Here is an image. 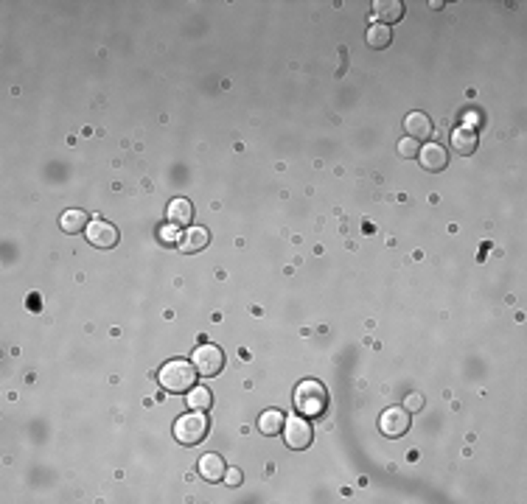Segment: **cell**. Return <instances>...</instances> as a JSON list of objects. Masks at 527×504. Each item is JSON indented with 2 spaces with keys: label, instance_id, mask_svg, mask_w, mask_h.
Instances as JSON below:
<instances>
[{
  "label": "cell",
  "instance_id": "obj_1",
  "mask_svg": "<svg viewBox=\"0 0 527 504\" xmlns=\"http://www.w3.org/2000/svg\"><path fill=\"white\" fill-rule=\"evenodd\" d=\"M157 378H160V387L166 392L180 395V392H188L197 384V367H194V361L174 359L160 367V375Z\"/></svg>",
  "mask_w": 527,
  "mask_h": 504
},
{
  "label": "cell",
  "instance_id": "obj_2",
  "mask_svg": "<svg viewBox=\"0 0 527 504\" xmlns=\"http://www.w3.org/2000/svg\"><path fill=\"white\" fill-rule=\"evenodd\" d=\"M325 406H328V392H325V387L320 381L306 378V381L298 384V389H295V409L301 415L317 418V415L325 412Z\"/></svg>",
  "mask_w": 527,
  "mask_h": 504
},
{
  "label": "cell",
  "instance_id": "obj_3",
  "mask_svg": "<svg viewBox=\"0 0 527 504\" xmlns=\"http://www.w3.org/2000/svg\"><path fill=\"white\" fill-rule=\"evenodd\" d=\"M205 434H208L205 412H188V415L177 418V423H174V437L183 445H197V443L205 440Z\"/></svg>",
  "mask_w": 527,
  "mask_h": 504
},
{
  "label": "cell",
  "instance_id": "obj_4",
  "mask_svg": "<svg viewBox=\"0 0 527 504\" xmlns=\"http://www.w3.org/2000/svg\"><path fill=\"white\" fill-rule=\"evenodd\" d=\"M194 367H197V373L199 375H205V378H214V375H219V370L225 367V353L216 348V345H199L197 351H194Z\"/></svg>",
  "mask_w": 527,
  "mask_h": 504
},
{
  "label": "cell",
  "instance_id": "obj_5",
  "mask_svg": "<svg viewBox=\"0 0 527 504\" xmlns=\"http://www.w3.org/2000/svg\"><path fill=\"white\" fill-rule=\"evenodd\" d=\"M378 429L384 437H401V434L410 432V409L404 406H390L381 412V421H378Z\"/></svg>",
  "mask_w": 527,
  "mask_h": 504
},
{
  "label": "cell",
  "instance_id": "obj_6",
  "mask_svg": "<svg viewBox=\"0 0 527 504\" xmlns=\"http://www.w3.org/2000/svg\"><path fill=\"white\" fill-rule=\"evenodd\" d=\"M84 235H87V241H90L93 247H98V250H110V247L118 244V230H115L110 221H104V218H93V221L87 224Z\"/></svg>",
  "mask_w": 527,
  "mask_h": 504
},
{
  "label": "cell",
  "instance_id": "obj_7",
  "mask_svg": "<svg viewBox=\"0 0 527 504\" xmlns=\"http://www.w3.org/2000/svg\"><path fill=\"white\" fill-rule=\"evenodd\" d=\"M284 437H286V445L289 448H295V451H303V448H308V443H311V426H308V421H303V418H286V423H284Z\"/></svg>",
  "mask_w": 527,
  "mask_h": 504
},
{
  "label": "cell",
  "instance_id": "obj_8",
  "mask_svg": "<svg viewBox=\"0 0 527 504\" xmlns=\"http://www.w3.org/2000/svg\"><path fill=\"white\" fill-rule=\"evenodd\" d=\"M418 160H421V168H427V171H444L449 165V151L438 143H427L421 146Z\"/></svg>",
  "mask_w": 527,
  "mask_h": 504
},
{
  "label": "cell",
  "instance_id": "obj_9",
  "mask_svg": "<svg viewBox=\"0 0 527 504\" xmlns=\"http://www.w3.org/2000/svg\"><path fill=\"white\" fill-rule=\"evenodd\" d=\"M404 129H407V138H412V141H429L432 138V121H429V115H424V112H410L407 118H404Z\"/></svg>",
  "mask_w": 527,
  "mask_h": 504
},
{
  "label": "cell",
  "instance_id": "obj_10",
  "mask_svg": "<svg viewBox=\"0 0 527 504\" xmlns=\"http://www.w3.org/2000/svg\"><path fill=\"white\" fill-rule=\"evenodd\" d=\"M208 244H211V233H208L205 227H191V230H185L183 238H180V250H183V252H199V250H205Z\"/></svg>",
  "mask_w": 527,
  "mask_h": 504
},
{
  "label": "cell",
  "instance_id": "obj_11",
  "mask_svg": "<svg viewBox=\"0 0 527 504\" xmlns=\"http://www.w3.org/2000/svg\"><path fill=\"white\" fill-rule=\"evenodd\" d=\"M225 459L219 457V454H205L202 459H199V476L205 479V482H219V479H225Z\"/></svg>",
  "mask_w": 527,
  "mask_h": 504
},
{
  "label": "cell",
  "instance_id": "obj_12",
  "mask_svg": "<svg viewBox=\"0 0 527 504\" xmlns=\"http://www.w3.org/2000/svg\"><path fill=\"white\" fill-rule=\"evenodd\" d=\"M373 17L381 20L384 25L387 23H398L404 17V3L401 0H376L373 3Z\"/></svg>",
  "mask_w": 527,
  "mask_h": 504
},
{
  "label": "cell",
  "instance_id": "obj_13",
  "mask_svg": "<svg viewBox=\"0 0 527 504\" xmlns=\"http://www.w3.org/2000/svg\"><path fill=\"white\" fill-rule=\"evenodd\" d=\"M284 423H286V415H284L281 409H267V412L258 418V429L267 434V437L284 432Z\"/></svg>",
  "mask_w": 527,
  "mask_h": 504
},
{
  "label": "cell",
  "instance_id": "obj_14",
  "mask_svg": "<svg viewBox=\"0 0 527 504\" xmlns=\"http://www.w3.org/2000/svg\"><path fill=\"white\" fill-rule=\"evenodd\" d=\"M185 404H188L191 412H205V409H211L214 395H211L208 387H191L188 395H185Z\"/></svg>",
  "mask_w": 527,
  "mask_h": 504
},
{
  "label": "cell",
  "instance_id": "obj_15",
  "mask_svg": "<svg viewBox=\"0 0 527 504\" xmlns=\"http://www.w3.org/2000/svg\"><path fill=\"white\" fill-rule=\"evenodd\" d=\"M191 218H194V208H191L188 199H174V202L168 205V221H171V224L185 227V224H191Z\"/></svg>",
  "mask_w": 527,
  "mask_h": 504
},
{
  "label": "cell",
  "instance_id": "obj_16",
  "mask_svg": "<svg viewBox=\"0 0 527 504\" xmlns=\"http://www.w3.org/2000/svg\"><path fill=\"white\" fill-rule=\"evenodd\" d=\"M365 40H368V45H371V48L381 51V48H387V45L393 42V31H390L384 23H373V25L365 31Z\"/></svg>",
  "mask_w": 527,
  "mask_h": 504
},
{
  "label": "cell",
  "instance_id": "obj_17",
  "mask_svg": "<svg viewBox=\"0 0 527 504\" xmlns=\"http://www.w3.org/2000/svg\"><path fill=\"white\" fill-rule=\"evenodd\" d=\"M452 148L457 151V154H471V151L477 148V135H474V129H465V127L454 129V132H452Z\"/></svg>",
  "mask_w": 527,
  "mask_h": 504
},
{
  "label": "cell",
  "instance_id": "obj_18",
  "mask_svg": "<svg viewBox=\"0 0 527 504\" xmlns=\"http://www.w3.org/2000/svg\"><path fill=\"white\" fill-rule=\"evenodd\" d=\"M87 216H84V211H79V208H71V211H65L62 216H59V227L65 230V233H84L87 230Z\"/></svg>",
  "mask_w": 527,
  "mask_h": 504
},
{
  "label": "cell",
  "instance_id": "obj_19",
  "mask_svg": "<svg viewBox=\"0 0 527 504\" xmlns=\"http://www.w3.org/2000/svg\"><path fill=\"white\" fill-rule=\"evenodd\" d=\"M418 151H421V143H418V141H412V138H404V141H398V157H407V160H412V157H418Z\"/></svg>",
  "mask_w": 527,
  "mask_h": 504
},
{
  "label": "cell",
  "instance_id": "obj_20",
  "mask_svg": "<svg viewBox=\"0 0 527 504\" xmlns=\"http://www.w3.org/2000/svg\"><path fill=\"white\" fill-rule=\"evenodd\" d=\"M180 238H183V235H180L177 224L168 221L166 227H160V241H163V244H180Z\"/></svg>",
  "mask_w": 527,
  "mask_h": 504
},
{
  "label": "cell",
  "instance_id": "obj_21",
  "mask_svg": "<svg viewBox=\"0 0 527 504\" xmlns=\"http://www.w3.org/2000/svg\"><path fill=\"white\" fill-rule=\"evenodd\" d=\"M225 482L230 485V488H238V485H241V471H238V468L225 471Z\"/></svg>",
  "mask_w": 527,
  "mask_h": 504
},
{
  "label": "cell",
  "instance_id": "obj_22",
  "mask_svg": "<svg viewBox=\"0 0 527 504\" xmlns=\"http://www.w3.org/2000/svg\"><path fill=\"white\" fill-rule=\"evenodd\" d=\"M418 406H424V398L421 395H410L407 404H404V409H418Z\"/></svg>",
  "mask_w": 527,
  "mask_h": 504
},
{
  "label": "cell",
  "instance_id": "obj_23",
  "mask_svg": "<svg viewBox=\"0 0 527 504\" xmlns=\"http://www.w3.org/2000/svg\"><path fill=\"white\" fill-rule=\"evenodd\" d=\"M477 124H480V115H477V112H468V115H465V129H474Z\"/></svg>",
  "mask_w": 527,
  "mask_h": 504
}]
</instances>
